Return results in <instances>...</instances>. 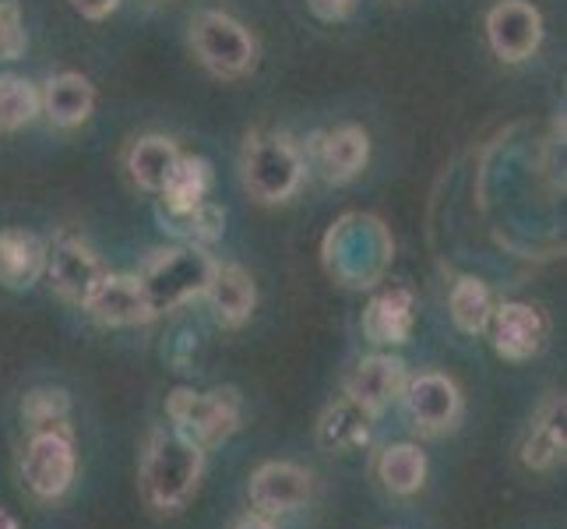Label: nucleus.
<instances>
[{
  "mask_svg": "<svg viewBox=\"0 0 567 529\" xmlns=\"http://www.w3.org/2000/svg\"><path fill=\"white\" fill-rule=\"evenodd\" d=\"M205 456L198 445L187 441L173 427H152L142 448V495L155 512H181L194 498L205 474Z\"/></svg>",
  "mask_w": 567,
  "mask_h": 529,
  "instance_id": "f257e3e1",
  "label": "nucleus"
},
{
  "mask_svg": "<svg viewBox=\"0 0 567 529\" xmlns=\"http://www.w3.org/2000/svg\"><path fill=\"white\" fill-rule=\"evenodd\" d=\"M303 173H307V160L289 134L258 131L244 142L240 181L254 202L261 205L289 202L300 191Z\"/></svg>",
  "mask_w": 567,
  "mask_h": 529,
  "instance_id": "f03ea898",
  "label": "nucleus"
},
{
  "mask_svg": "<svg viewBox=\"0 0 567 529\" xmlns=\"http://www.w3.org/2000/svg\"><path fill=\"white\" fill-rule=\"evenodd\" d=\"M166 417L173 430H181V435L198 445L202 452H212V448L226 445L240 430L244 399H240V391L229 385L208 388V391L177 388V391H169V399H166Z\"/></svg>",
  "mask_w": 567,
  "mask_h": 529,
  "instance_id": "7ed1b4c3",
  "label": "nucleus"
},
{
  "mask_svg": "<svg viewBox=\"0 0 567 529\" xmlns=\"http://www.w3.org/2000/svg\"><path fill=\"white\" fill-rule=\"evenodd\" d=\"M212 258L202 247H163L142 265L138 279L148 293L155 315L173 307H184L194 297H205V286L212 276Z\"/></svg>",
  "mask_w": 567,
  "mask_h": 529,
  "instance_id": "20e7f679",
  "label": "nucleus"
},
{
  "mask_svg": "<svg viewBox=\"0 0 567 529\" xmlns=\"http://www.w3.org/2000/svg\"><path fill=\"white\" fill-rule=\"evenodd\" d=\"M190 50L198 61L219 78H244L258 64V43L247 32L244 22H237L226 11H198L190 18Z\"/></svg>",
  "mask_w": 567,
  "mask_h": 529,
  "instance_id": "39448f33",
  "label": "nucleus"
},
{
  "mask_svg": "<svg viewBox=\"0 0 567 529\" xmlns=\"http://www.w3.org/2000/svg\"><path fill=\"white\" fill-rule=\"evenodd\" d=\"M106 272L110 268L103 265V258L85 241L56 237L53 244H47V268H43V276L74 307H85L92 301V293L100 289V283L106 279Z\"/></svg>",
  "mask_w": 567,
  "mask_h": 529,
  "instance_id": "423d86ee",
  "label": "nucleus"
},
{
  "mask_svg": "<svg viewBox=\"0 0 567 529\" xmlns=\"http://www.w3.org/2000/svg\"><path fill=\"white\" fill-rule=\"evenodd\" d=\"M78 474L74 438L71 435H32L22 456V480L43 501H56L71 491Z\"/></svg>",
  "mask_w": 567,
  "mask_h": 529,
  "instance_id": "0eeeda50",
  "label": "nucleus"
},
{
  "mask_svg": "<svg viewBox=\"0 0 567 529\" xmlns=\"http://www.w3.org/2000/svg\"><path fill=\"white\" fill-rule=\"evenodd\" d=\"M486 43L504 64H522L543 43V14L529 0H497L486 11Z\"/></svg>",
  "mask_w": 567,
  "mask_h": 529,
  "instance_id": "6e6552de",
  "label": "nucleus"
},
{
  "mask_svg": "<svg viewBox=\"0 0 567 529\" xmlns=\"http://www.w3.org/2000/svg\"><path fill=\"white\" fill-rule=\"evenodd\" d=\"M491 325H494L497 357L512 360V364L539 357L546 339H550V322H546V315L539 307L522 304V301H507V304L494 307Z\"/></svg>",
  "mask_w": 567,
  "mask_h": 529,
  "instance_id": "1a4fd4ad",
  "label": "nucleus"
},
{
  "mask_svg": "<svg viewBox=\"0 0 567 529\" xmlns=\"http://www.w3.org/2000/svg\"><path fill=\"white\" fill-rule=\"evenodd\" d=\"M402 399L416 430H423V435H444V430H452L462 417L458 385L447 375H437V370H426V375L405 382Z\"/></svg>",
  "mask_w": 567,
  "mask_h": 529,
  "instance_id": "9d476101",
  "label": "nucleus"
},
{
  "mask_svg": "<svg viewBox=\"0 0 567 529\" xmlns=\"http://www.w3.org/2000/svg\"><path fill=\"white\" fill-rule=\"evenodd\" d=\"M85 311L106 328H134V325H148L155 318V307L148 301L142 279L121 276V272H106V279L92 293Z\"/></svg>",
  "mask_w": 567,
  "mask_h": 529,
  "instance_id": "9b49d317",
  "label": "nucleus"
},
{
  "mask_svg": "<svg viewBox=\"0 0 567 529\" xmlns=\"http://www.w3.org/2000/svg\"><path fill=\"white\" fill-rule=\"evenodd\" d=\"M405 364L391 353H370L363 357L346 378V399H353L357 406L370 409L374 417H381L384 409L402 399L405 391Z\"/></svg>",
  "mask_w": 567,
  "mask_h": 529,
  "instance_id": "f8f14e48",
  "label": "nucleus"
},
{
  "mask_svg": "<svg viewBox=\"0 0 567 529\" xmlns=\"http://www.w3.org/2000/svg\"><path fill=\"white\" fill-rule=\"evenodd\" d=\"M310 474L297 462H265L250 477V501L261 516L297 512L310 498Z\"/></svg>",
  "mask_w": 567,
  "mask_h": 529,
  "instance_id": "ddd939ff",
  "label": "nucleus"
},
{
  "mask_svg": "<svg viewBox=\"0 0 567 529\" xmlns=\"http://www.w3.org/2000/svg\"><path fill=\"white\" fill-rule=\"evenodd\" d=\"M310 152H315V166L328 184H349L357 181L370 160V139L360 124H342L321 131Z\"/></svg>",
  "mask_w": 567,
  "mask_h": 529,
  "instance_id": "4468645a",
  "label": "nucleus"
},
{
  "mask_svg": "<svg viewBox=\"0 0 567 529\" xmlns=\"http://www.w3.org/2000/svg\"><path fill=\"white\" fill-rule=\"evenodd\" d=\"M205 297L212 304V315L223 328H240L250 322L254 315V304H258V289H254V279L244 265H233V262H215L212 265V276L205 286Z\"/></svg>",
  "mask_w": 567,
  "mask_h": 529,
  "instance_id": "2eb2a0df",
  "label": "nucleus"
},
{
  "mask_svg": "<svg viewBox=\"0 0 567 529\" xmlns=\"http://www.w3.org/2000/svg\"><path fill=\"white\" fill-rule=\"evenodd\" d=\"M413 328H416V297L405 286H391L378 293L363 311V332L378 346H402L413 336Z\"/></svg>",
  "mask_w": 567,
  "mask_h": 529,
  "instance_id": "dca6fc26",
  "label": "nucleus"
},
{
  "mask_svg": "<svg viewBox=\"0 0 567 529\" xmlns=\"http://www.w3.org/2000/svg\"><path fill=\"white\" fill-rule=\"evenodd\" d=\"M95 110V89L85 74L78 71H61L39 92V113H47L53 128H82Z\"/></svg>",
  "mask_w": 567,
  "mask_h": 529,
  "instance_id": "f3484780",
  "label": "nucleus"
},
{
  "mask_svg": "<svg viewBox=\"0 0 567 529\" xmlns=\"http://www.w3.org/2000/svg\"><path fill=\"white\" fill-rule=\"evenodd\" d=\"M47 244L29 230H0V286L4 289H32L43 279Z\"/></svg>",
  "mask_w": 567,
  "mask_h": 529,
  "instance_id": "a211bd4d",
  "label": "nucleus"
},
{
  "mask_svg": "<svg viewBox=\"0 0 567 529\" xmlns=\"http://www.w3.org/2000/svg\"><path fill=\"white\" fill-rule=\"evenodd\" d=\"M564 396H554L539 406L529 424V435L522 441V462L536 474H550L564 462Z\"/></svg>",
  "mask_w": 567,
  "mask_h": 529,
  "instance_id": "6ab92c4d",
  "label": "nucleus"
},
{
  "mask_svg": "<svg viewBox=\"0 0 567 529\" xmlns=\"http://www.w3.org/2000/svg\"><path fill=\"white\" fill-rule=\"evenodd\" d=\"M181 152H177V142L163 139V134H148V139H138L127 152V173L131 181L138 184L142 191H152L159 194L169 181L173 166H177Z\"/></svg>",
  "mask_w": 567,
  "mask_h": 529,
  "instance_id": "aec40b11",
  "label": "nucleus"
},
{
  "mask_svg": "<svg viewBox=\"0 0 567 529\" xmlns=\"http://www.w3.org/2000/svg\"><path fill=\"white\" fill-rule=\"evenodd\" d=\"M212 163L202 160V155H181L177 166H173L166 187L159 191L163 194V205H166V215H181V212H190L198 208L202 202H208V191H212Z\"/></svg>",
  "mask_w": 567,
  "mask_h": 529,
  "instance_id": "412c9836",
  "label": "nucleus"
},
{
  "mask_svg": "<svg viewBox=\"0 0 567 529\" xmlns=\"http://www.w3.org/2000/svg\"><path fill=\"white\" fill-rule=\"evenodd\" d=\"M374 414L363 406H357L353 399H339L336 406L324 409L321 417V445L324 448H336V452H349V448H363L374 435Z\"/></svg>",
  "mask_w": 567,
  "mask_h": 529,
  "instance_id": "4be33fe9",
  "label": "nucleus"
},
{
  "mask_svg": "<svg viewBox=\"0 0 567 529\" xmlns=\"http://www.w3.org/2000/svg\"><path fill=\"white\" fill-rule=\"evenodd\" d=\"M378 477L391 495H399V498L416 495L426 480V456L420 452V445H409V441L388 445L378 459Z\"/></svg>",
  "mask_w": 567,
  "mask_h": 529,
  "instance_id": "5701e85b",
  "label": "nucleus"
},
{
  "mask_svg": "<svg viewBox=\"0 0 567 529\" xmlns=\"http://www.w3.org/2000/svg\"><path fill=\"white\" fill-rule=\"evenodd\" d=\"M29 435H71V399L64 388H32L22 399Z\"/></svg>",
  "mask_w": 567,
  "mask_h": 529,
  "instance_id": "b1692460",
  "label": "nucleus"
},
{
  "mask_svg": "<svg viewBox=\"0 0 567 529\" xmlns=\"http://www.w3.org/2000/svg\"><path fill=\"white\" fill-rule=\"evenodd\" d=\"M447 307H452V322L458 325V332H465V336H480V332L491 325L494 297H491V289H486L483 279L462 276L455 283V289H452V301H447Z\"/></svg>",
  "mask_w": 567,
  "mask_h": 529,
  "instance_id": "393cba45",
  "label": "nucleus"
},
{
  "mask_svg": "<svg viewBox=\"0 0 567 529\" xmlns=\"http://www.w3.org/2000/svg\"><path fill=\"white\" fill-rule=\"evenodd\" d=\"M39 116V89L22 74H0V131H22Z\"/></svg>",
  "mask_w": 567,
  "mask_h": 529,
  "instance_id": "a878e982",
  "label": "nucleus"
},
{
  "mask_svg": "<svg viewBox=\"0 0 567 529\" xmlns=\"http://www.w3.org/2000/svg\"><path fill=\"white\" fill-rule=\"evenodd\" d=\"M169 230L177 233V237H184L190 247H208L223 237L226 230V212L219 205L212 202H202L198 208L190 212H181V215H166Z\"/></svg>",
  "mask_w": 567,
  "mask_h": 529,
  "instance_id": "bb28decb",
  "label": "nucleus"
},
{
  "mask_svg": "<svg viewBox=\"0 0 567 529\" xmlns=\"http://www.w3.org/2000/svg\"><path fill=\"white\" fill-rule=\"evenodd\" d=\"M29 47L25 14L18 0H0V61H18Z\"/></svg>",
  "mask_w": 567,
  "mask_h": 529,
  "instance_id": "cd10ccee",
  "label": "nucleus"
},
{
  "mask_svg": "<svg viewBox=\"0 0 567 529\" xmlns=\"http://www.w3.org/2000/svg\"><path fill=\"white\" fill-rule=\"evenodd\" d=\"M360 0H307V8L315 11L321 22H346L357 11Z\"/></svg>",
  "mask_w": 567,
  "mask_h": 529,
  "instance_id": "c85d7f7f",
  "label": "nucleus"
},
{
  "mask_svg": "<svg viewBox=\"0 0 567 529\" xmlns=\"http://www.w3.org/2000/svg\"><path fill=\"white\" fill-rule=\"evenodd\" d=\"M74 11L89 18V22H103V18H110L116 8H121V0H71Z\"/></svg>",
  "mask_w": 567,
  "mask_h": 529,
  "instance_id": "c756f323",
  "label": "nucleus"
},
{
  "mask_svg": "<svg viewBox=\"0 0 567 529\" xmlns=\"http://www.w3.org/2000/svg\"><path fill=\"white\" fill-rule=\"evenodd\" d=\"M233 529H271V522H268V519H261V516H247V519H240Z\"/></svg>",
  "mask_w": 567,
  "mask_h": 529,
  "instance_id": "7c9ffc66",
  "label": "nucleus"
},
{
  "mask_svg": "<svg viewBox=\"0 0 567 529\" xmlns=\"http://www.w3.org/2000/svg\"><path fill=\"white\" fill-rule=\"evenodd\" d=\"M0 529H18V519L8 512V508H0Z\"/></svg>",
  "mask_w": 567,
  "mask_h": 529,
  "instance_id": "2f4dec72",
  "label": "nucleus"
}]
</instances>
